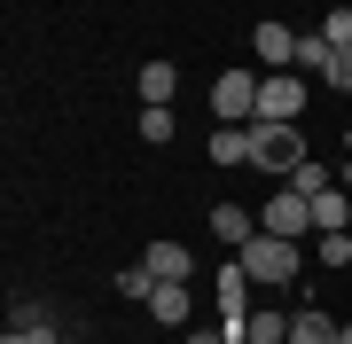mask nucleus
<instances>
[{"label": "nucleus", "instance_id": "obj_1", "mask_svg": "<svg viewBox=\"0 0 352 344\" xmlns=\"http://www.w3.org/2000/svg\"><path fill=\"white\" fill-rule=\"evenodd\" d=\"M243 274H251L258 282V290H289V282H298V266H305V251H298V242H289V235H251V242H243Z\"/></svg>", "mask_w": 352, "mask_h": 344}, {"label": "nucleus", "instance_id": "obj_2", "mask_svg": "<svg viewBox=\"0 0 352 344\" xmlns=\"http://www.w3.org/2000/svg\"><path fill=\"white\" fill-rule=\"evenodd\" d=\"M298 165H305V133H298V126H274V117H258V126H251V172L289 180Z\"/></svg>", "mask_w": 352, "mask_h": 344}, {"label": "nucleus", "instance_id": "obj_3", "mask_svg": "<svg viewBox=\"0 0 352 344\" xmlns=\"http://www.w3.org/2000/svg\"><path fill=\"white\" fill-rule=\"evenodd\" d=\"M305 110V71H258V117H274V126H298ZM251 117V126H258Z\"/></svg>", "mask_w": 352, "mask_h": 344}, {"label": "nucleus", "instance_id": "obj_4", "mask_svg": "<svg viewBox=\"0 0 352 344\" xmlns=\"http://www.w3.org/2000/svg\"><path fill=\"white\" fill-rule=\"evenodd\" d=\"M212 110H219V126H251L258 117V71H219L212 78Z\"/></svg>", "mask_w": 352, "mask_h": 344}, {"label": "nucleus", "instance_id": "obj_5", "mask_svg": "<svg viewBox=\"0 0 352 344\" xmlns=\"http://www.w3.org/2000/svg\"><path fill=\"white\" fill-rule=\"evenodd\" d=\"M258 227H266V235H289V242H298V235H314V204H305V196H298V188H289V180H282V188L266 196Z\"/></svg>", "mask_w": 352, "mask_h": 344}, {"label": "nucleus", "instance_id": "obj_6", "mask_svg": "<svg viewBox=\"0 0 352 344\" xmlns=\"http://www.w3.org/2000/svg\"><path fill=\"white\" fill-rule=\"evenodd\" d=\"M258 282L251 274H243V258H227V266L212 274V306H219V321H251V306H258Z\"/></svg>", "mask_w": 352, "mask_h": 344}, {"label": "nucleus", "instance_id": "obj_7", "mask_svg": "<svg viewBox=\"0 0 352 344\" xmlns=\"http://www.w3.org/2000/svg\"><path fill=\"white\" fill-rule=\"evenodd\" d=\"M251 47H258V63H266V71H298V32H289V24H274V16L251 32Z\"/></svg>", "mask_w": 352, "mask_h": 344}, {"label": "nucleus", "instance_id": "obj_8", "mask_svg": "<svg viewBox=\"0 0 352 344\" xmlns=\"http://www.w3.org/2000/svg\"><path fill=\"white\" fill-rule=\"evenodd\" d=\"M314 204V235H344L352 227V188L337 180V188H321V196H305Z\"/></svg>", "mask_w": 352, "mask_h": 344}, {"label": "nucleus", "instance_id": "obj_9", "mask_svg": "<svg viewBox=\"0 0 352 344\" xmlns=\"http://www.w3.org/2000/svg\"><path fill=\"white\" fill-rule=\"evenodd\" d=\"M149 313L164 321V329H188V313H196V290H188V282H157V290H149Z\"/></svg>", "mask_w": 352, "mask_h": 344}, {"label": "nucleus", "instance_id": "obj_10", "mask_svg": "<svg viewBox=\"0 0 352 344\" xmlns=\"http://www.w3.org/2000/svg\"><path fill=\"white\" fill-rule=\"evenodd\" d=\"M251 235H258V211H243V204H212V242H227V251H243Z\"/></svg>", "mask_w": 352, "mask_h": 344}, {"label": "nucleus", "instance_id": "obj_11", "mask_svg": "<svg viewBox=\"0 0 352 344\" xmlns=\"http://www.w3.org/2000/svg\"><path fill=\"white\" fill-rule=\"evenodd\" d=\"M141 266H149L157 282H188L196 258H188V242H149V251H141Z\"/></svg>", "mask_w": 352, "mask_h": 344}, {"label": "nucleus", "instance_id": "obj_12", "mask_svg": "<svg viewBox=\"0 0 352 344\" xmlns=\"http://www.w3.org/2000/svg\"><path fill=\"white\" fill-rule=\"evenodd\" d=\"M344 336V321H329L321 306H298L289 313V344H337Z\"/></svg>", "mask_w": 352, "mask_h": 344}, {"label": "nucleus", "instance_id": "obj_13", "mask_svg": "<svg viewBox=\"0 0 352 344\" xmlns=\"http://www.w3.org/2000/svg\"><path fill=\"white\" fill-rule=\"evenodd\" d=\"M173 94H180V71L164 63V55H157V63H141V102H157V110H173Z\"/></svg>", "mask_w": 352, "mask_h": 344}, {"label": "nucleus", "instance_id": "obj_14", "mask_svg": "<svg viewBox=\"0 0 352 344\" xmlns=\"http://www.w3.org/2000/svg\"><path fill=\"white\" fill-rule=\"evenodd\" d=\"M212 165H219V172L251 165V126H219V133H212Z\"/></svg>", "mask_w": 352, "mask_h": 344}, {"label": "nucleus", "instance_id": "obj_15", "mask_svg": "<svg viewBox=\"0 0 352 344\" xmlns=\"http://www.w3.org/2000/svg\"><path fill=\"white\" fill-rule=\"evenodd\" d=\"M8 329H24V336H39V344H55L63 329H55V313L39 306V297H16V313H8Z\"/></svg>", "mask_w": 352, "mask_h": 344}, {"label": "nucleus", "instance_id": "obj_16", "mask_svg": "<svg viewBox=\"0 0 352 344\" xmlns=\"http://www.w3.org/2000/svg\"><path fill=\"white\" fill-rule=\"evenodd\" d=\"M243 344H289V313L251 306V329H243Z\"/></svg>", "mask_w": 352, "mask_h": 344}, {"label": "nucleus", "instance_id": "obj_17", "mask_svg": "<svg viewBox=\"0 0 352 344\" xmlns=\"http://www.w3.org/2000/svg\"><path fill=\"white\" fill-rule=\"evenodd\" d=\"M329 55H337V47H329V32H298V71H305V78H321Z\"/></svg>", "mask_w": 352, "mask_h": 344}, {"label": "nucleus", "instance_id": "obj_18", "mask_svg": "<svg viewBox=\"0 0 352 344\" xmlns=\"http://www.w3.org/2000/svg\"><path fill=\"white\" fill-rule=\"evenodd\" d=\"M141 141H149V149H164V141H173V110L141 102Z\"/></svg>", "mask_w": 352, "mask_h": 344}, {"label": "nucleus", "instance_id": "obj_19", "mask_svg": "<svg viewBox=\"0 0 352 344\" xmlns=\"http://www.w3.org/2000/svg\"><path fill=\"white\" fill-rule=\"evenodd\" d=\"M149 290H157L149 266H126V274H118V297H133V306H149Z\"/></svg>", "mask_w": 352, "mask_h": 344}, {"label": "nucleus", "instance_id": "obj_20", "mask_svg": "<svg viewBox=\"0 0 352 344\" xmlns=\"http://www.w3.org/2000/svg\"><path fill=\"white\" fill-rule=\"evenodd\" d=\"M289 188H298V196H321V188H337V180H329V172L314 165V157H305V165H298V172H289Z\"/></svg>", "mask_w": 352, "mask_h": 344}, {"label": "nucleus", "instance_id": "obj_21", "mask_svg": "<svg viewBox=\"0 0 352 344\" xmlns=\"http://www.w3.org/2000/svg\"><path fill=\"white\" fill-rule=\"evenodd\" d=\"M321 266H329V274L352 266V235H321Z\"/></svg>", "mask_w": 352, "mask_h": 344}, {"label": "nucleus", "instance_id": "obj_22", "mask_svg": "<svg viewBox=\"0 0 352 344\" xmlns=\"http://www.w3.org/2000/svg\"><path fill=\"white\" fill-rule=\"evenodd\" d=\"M321 32H329V47H352V8H329Z\"/></svg>", "mask_w": 352, "mask_h": 344}, {"label": "nucleus", "instance_id": "obj_23", "mask_svg": "<svg viewBox=\"0 0 352 344\" xmlns=\"http://www.w3.org/2000/svg\"><path fill=\"white\" fill-rule=\"evenodd\" d=\"M321 78H329L337 94H352V47H337V55H329V71H321Z\"/></svg>", "mask_w": 352, "mask_h": 344}, {"label": "nucleus", "instance_id": "obj_24", "mask_svg": "<svg viewBox=\"0 0 352 344\" xmlns=\"http://www.w3.org/2000/svg\"><path fill=\"white\" fill-rule=\"evenodd\" d=\"M180 344H227V329H188Z\"/></svg>", "mask_w": 352, "mask_h": 344}, {"label": "nucleus", "instance_id": "obj_25", "mask_svg": "<svg viewBox=\"0 0 352 344\" xmlns=\"http://www.w3.org/2000/svg\"><path fill=\"white\" fill-rule=\"evenodd\" d=\"M0 344H39V336H24V329H8V336H0Z\"/></svg>", "mask_w": 352, "mask_h": 344}, {"label": "nucleus", "instance_id": "obj_26", "mask_svg": "<svg viewBox=\"0 0 352 344\" xmlns=\"http://www.w3.org/2000/svg\"><path fill=\"white\" fill-rule=\"evenodd\" d=\"M344 188H352V157H344Z\"/></svg>", "mask_w": 352, "mask_h": 344}, {"label": "nucleus", "instance_id": "obj_27", "mask_svg": "<svg viewBox=\"0 0 352 344\" xmlns=\"http://www.w3.org/2000/svg\"><path fill=\"white\" fill-rule=\"evenodd\" d=\"M344 157H352V126H344Z\"/></svg>", "mask_w": 352, "mask_h": 344}, {"label": "nucleus", "instance_id": "obj_28", "mask_svg": "<svg viewBox=\"0 0 352 344\" xmlns=\"http://www.w3.org/2000/svg\"><path fill=\"white\" fill-rule=\"evenodd\" d=\"M337 344H352V321H344V336H337Z\"/></svg>", "mask_w": 352, "mask_h": 344}, {"label": "nucleus", "instance_id": "obj_29", "mask_svg": "<svg viewBox=\"0 0 352 344\" xmlns=\"http://www.w3.org/2000/svg\"><path fill=\"white\" fill-rule=\"evenodd\" d=\"M55 344H71V336H55Z\"/></svg>", "mask_w": 352, "mask_h": 344}, {"label": "nucleus", "instance_id": "obj_30", "mask_svg": "<svg viewBox=\"0 0 352 344\" xmlns=\"http://www.w3.org/2000/svg\"><path fill=\"white\" fill-rule=\"evenodd\" d=\"M344 235H352V227H344Z\"/></svg>", "mask_w": 352, "mask_h": 344}]
</instances>
